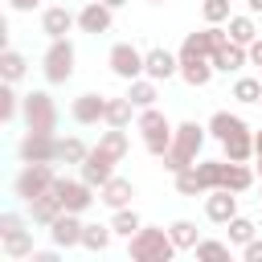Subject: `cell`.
<instances>
[{"label":"cell","mask_w":262,"mask_h":262,"mask_svg":"<svg viewBox=\"0 0 262 262\" xmlns=\"http://www.w3.org/2000/svg\"><path fill=\"white\" fill-rule=\"evenodd\" d=\"M201 143H205V127L201 123H180L176 127V135H172V147L160 156L164 160V168L176 176V172H184V168H192L196 164V156H201Z\"/></svg>","instance_id":"6da1fadb"},{"label":"cell","mask_w":262,"mask_h":262,"mask_svg":"<svg viewBox=\"0 0 262 262\" xmlns=\"http://www.w3.org/2000/svg\"><path fill=\"white\" fill-rule=\"evenodd\" d=\"M127 242H131V258H135V262H168V258L176 254V242H172V233H164V229H139V233H131Z\"/></svg>","instance_id":"7a4b0ae2"},{"label":"cell","mask_w":262,"mask_h":262,"mask_svg":"<svg viewBox=\"0 0 262 262\" xmlns=\"http://www.w3.org/2000/svg\"><path fill=\"white\" fill-rule=\"evenodd\" d=\"M139 131H143V147H147L151 156H164V151L172 147V135H176V127L168 123V115L156 111V106H143V115H139Z\"/></svg>","instance_id":"3957f363"},{"label":"cell","mask_w":262,"mask_h":262,"mask_svg":"<svg viewBox=\"0 0 262 262\" xmlns=\"http://www.w3.org/2000/svg\"><path fill=\"white\" fill-rule=\"evenodd\" d=\"M25 123H29V131H49V135H53V127H57V106H53V98H49L45 90H33V94L25 98Z\"/></svg>","instance_id":"277c9868"},{"label":"cell","mask_w":262,"mask_h":262,"mask_svg":"<svg viewBox=\"0 0 262 262\" xmlns=\"http://www.w3.org/2000/svg\"><path fill=\"white\" fill-rule=\"evenodd\" d=\"M53 168L49 164H25V172L16 176V196L20 201H37V196H45L49 188H53Z\"/></svg>","instance_id":"5b68a950"},{"label":"cell","mask_w":262,"mask_h":262,"mask_svg":"<svg viewBox=\"0 0 262 262\" xmlns=\"http://www.w3.org/2000/svg\"><path fill=\"white\" fill-rule=\"evenodd\" d=\"M225 41H229V29L209 25V29H201V33H188V37H184L180 57H213V53H217Z\"/></svg>","instance_id":"8992f818"},{"label":"cell","mask_w":262,"mask_h":262,"mask_svg":"<svg viewBox=\"0 0 262 262\" xmlns=\"http://www.w3.org/2000/svg\"><path fill=\"white\" fill-rule=\"evenodd\" d=\"M74 74V45L66 41V37H57V41H49V49H45V78L49 82H66Z\"/></svg>","instance_id":"52a82bcc"},{"label":"cell","mask_w":262,"mask_h":262,"mask_svg":"<svg viewBox=\"0 0 262 262\" xmlns=\"http://www.w3.org/2000/svg\"><path fill=\"white\" fill-rule=\"evenodd\" d=\"M20 160L25 164H53L57 160V139L49 131H29L20 143Z\"/></svg>","instance_id":"ba28073f"},{"label":"cell","mask_w":262,"mask_h":262,"mask_svg":"<svg viewBox=\"0 0 262 262\" xmlns=\"http://www.w3.org/2000/svg\"><path fill=\"white\" fill-rule=\"evenodd\" d=\"M90 188L94 184H86V180H53V192H57V201H61V209L66 213H82V209H90Z\"/></svg>","instance_id":"9c48e42d"},{"label":"cell","mask_w":262,"mask_h":262,"mask_svg":"<svg viewBox=\"0 0 262 262\" xmlns=\"http://www.w3.org/2000/svg\"><path fill=\"white\" fill-rule=\"evenodd\" d=\"M111 70H115L119 78H127V82H135V78L143 74V53H139L135 45H127V41H119V45L111 49Z\"/></svg>","instance_id":"30bf717a"},{"label":"cell","mask_w":262,"mask_h":262,"mask_svg":"<svg viewBox=\"0 0 262 262\" xmlns=\"http://www.w3.org/2000/svg\"><path fill=\"white\" fill-rule=\"evenodd\" d=\"M143 74L151 82H168L172 74H180V53H168V49H147L143 53Z\"/></svg>","instance_id":"8fae6325"},{"label":"cell","mask_w":262,"mask_h":262,"mask_svg":"<svg viewBox=\"0 0 262 262\" xmlns=\"http://www.w3.org/2000/svg\"><path fill=\"white\" fill-rule=\"evenodd\" d=\"M115 164H119V160H111L102 147H90V156L82 160V180L94 184V188H102V184L115 176Z\"/></svg>","instance_id":"7c38bea8"},{"label":"cell","mask_w":262,"mask_h":262,"mask_svg":"<svg viewBox=\"0 0 262 262\" xmlns=\"http://www.w3.org/2000/svg\"><path fill=\"white\" fill-rule=\"evenodd\" d=\"M205 217L217 221V225H229V217H237V192H229V188H213L209 201H205Z\"/></svg>","instance_id":"4fadbf2b"},{"label":"cell","mask_w":262,"mask_h":262,"mask_svg":"<svg viewBox=\"0 0 262 262\" xmlns=\"http://www.w3.org/2000/svg\"><path fill=\"white\" fill-rule=\"evenodd\" d=\"M78 29H82V33H106V29H111V4L90 0V4L78 12Z\"/></svg>","instance_id":"5bb4252c"},{"label":"cell","mask_w":262,"mask_h":262,"mask_svg":"<svg viewBox=\"0 0 262 262\" xmlns=\"http://www.w3.org/2000/svg\"><path fill=\"white\" fill-rule=\"evenodd\" d=\"M49 233H53V242L57 246H82V221H78V213H61L53 225H49Z\"/></svg>","instance_id":"9a60e30c"},{"label":"cell","mask_w":262,"mask_h":262,"mask_svg":"<svg viewBox=\"0 0 262 262\" xmlns=\"http://www.w3.org/2000/svg\"><path fill=\"white\" fill-rule=\"evenodd\" d=\"M209 61H213V70H225V74H233V70H242V66L250 61V53H246V45H237V41H225V45H221V49H217Z\"/></svg>","instance_id":"2e32d148"},{"label":"cell","mask_w":262,"mask_h":262,"mask_svg":"<svg viewBox=\"0 0 262 262\" xmlns=\"http://www.w3.org/2000/svg\"><path fill=\"white\" fill-rule=\"evenodd\" d=\"M74 123H98V119H106V98L102 94H82V98H74Z\"/></svg>","instance_id":"e0dca14e"},{"label":"cell","mask_w":262,"mask_h":262,"mask_svg":"<svg viewBox=\"0 0 262 262\" xmlns=\"http://www.w3.org/2000/svg\"><path fill=\"white\" fill-rule=\"evenodd\" d=\"M29 213H33V225H53L66 209H61V201H57V192L49 188L45 196H37V201H29Z\"/></svg>","instance_id":"ac0fdd59"},{"label":"cell","mask_w":262,"mask_h":262,"mask_svg":"<svg viewBox=\"0 0 262 262\" xmlns=\"http://www.w3.org/2000/svg\"><path fill=\"white\" fill-rule=\"evenodd\" d=\"M74 25H78V16H74V12H66V8H45V16H41V29H45V37H49V41L66 37Z\"/></svg>","instance_id":"d6986e66"},{"label":"cell","mask_w":262,"mask_h":262,"mask_svg":"<svg viewBox=\"0 0 262 262\" xmlns=\"http://www.w3.org/2000/svg\"><path fill=\"white\" fill-rule=\"evenodd\" d=\"M221 147H225V160L246 164V160L254 156V135H250V127H242V131H233L229 139H221Z\"/></svg>","instance_id":"ffe728a7"},{"label":"cell","mask_w":262,"mask_h":262,"mask_svg":"<svg viewBox=\"0 0 262 262\" xmlns=\"http://www.w3.org/2000/svg\"><path fill=\"white\" fill-rule=\"evenodd\" d=\"M180 78H184L188 86H209L213 61H209V57H180Z\"/></svg>","instance_id":"44dd1931"},{"label":"cell","mask_w":262,"mask_h":262,"mask_svg":"<svg viewBox=\"0 0 262 262\" xmlns=\"http://www.w3.org/2000/svg\"><path fill=\"white\" fill-rule=\"evenodd\" d=\"M98 192H102L98 201H102V205H111V209H123V205H127V201L135 196L131 180H123V176H111V180H106V184H102Z\"/></svg>","instance_id":"7402d4cb"},{"label":"cell","mask_w":262,"mask_h":262,"mask_svg":"<svg viewBox=\"0 0 262 262\" xmlns=\"http://www.w3.org/2000/svg\"><path fill=\"white\" fill-rule=\"evenodd\" d=\"M196 176H201V188H205V192L221 188V184H225V160H201V164H196Z\"/></svg>","instance_id":"603a6c76"},{"label":"cell","mask_w":262,"mask_h":262,"mask_svg":"<svg viewBox=\"0 0 262 262\" xmlns=\"http://www.w3.org/2000/svg\"><path fill=\"white\" fill-rule=\"evenodd\" d=\"M250 184H254V172H250L246 164L225 160V184H221V188H229V192H246Z\"/></svg>","instance_id":"cb8c5ba5"},{"label":"cell","mask_w":262,"mask_h":262,"mask_svg":"<svg viewBox=\"0 0 262 262\" xmlns=\"http://www.w3.org/2000/svg\"><path fill=\"white\" fill-rule=\"evenodd\" d=\"M242 127H246V123H242L237 115H229V111H217V115L209 119V135H213V139H229V135L242 131Z\"/></svg>","instance_id":"d4e9b609"},{"label":"cell","mask_w":262,"mask_h":262,"mask_svg":"<svg viewBox=\"0 0 262 262\" xmlns=\"http://www.w3.org/2000/svg\"><path fill=\"white\" fill-rule=\"evenodd\" d=\"M111 225H82V246L86 250H94V254H102L106 246H111Z\"/></svg>","instance_id":"484cf974"},{"label":"cell","mask_w":262,"mask_h":262,"mask_svg":"<svg viewBox=\"0 0 262 262\" xmlns=\"http://www.w3.org/2000/svg\"><path fill=\"white\" fill-rule=\"evenodd\" d=\"M127 98H131L139 111H143V106H156V82H151V78H135L131 90H127Z\"/></svg>","instance_id":"4316f807"},{"label":"cell","mask_w":262,"mask_h":262,"mask_svg":"<svg viewBox=\"0 0 262 262\" xmlns=\"http://www.w3.org/2000/svg\"><path fill=\"white\" fill-rule=\"evenodd\" d=\"M111 229H115V233H123V237H131V233H139V229H143V221H139V213H135V209H127V205H123V209H115Z\"/></svg>","instance_id":"83f0119b"},{"label":"cell","mask_w":262,"mask_h":262,"mask_svg":"<svg viewBox=\"0 0 262 262\" xmlns=\"http://www.w3.org/2000/svg\"><path fill=\"white\" fill-rule=\"evenodd\" d=\"M131 98H106V123L111 127H127L131 123Z\"/></svg>","instance_id":"f1b7e54d"},{"label":"cell","mask_w":262,"mask_h":262,"mask_svg":"<svg viewBox=\"0 0 262 262\" xmlns=\"http://www.w3.org/2000/svg\"><path fill=\"white\" fill-rule=\"evenodd\" d=\"M98 147H102L111 160H123V156H127V135H123V127H111V131L98 139Z\"/></svg>","instance_id":"f546056e"},{"label":"cell","mask_w":262,"mask_h":262,"mask_svg":"<svg viewBox=\"0 0 262 262\" xmlns=\"http://www.w3.org/2000/svg\"><path fill=\"white\" fill-rule=\"evenodd\" d=\"M168 233H172L176 250H196V242H201V237H196V225H192V221H172V229H168Z\"/></svg>","instance_id":"4dcf8cb0"},{"label":"cell","mask_w":262,"mask_h":262,"mask_svg":"<svg viewBox=\"0 0 262 262\" xmlns=\"http://www.w3.org/2000/svg\"><path fill=\"white\" fill-rule=\"evenodd\" d=\"M4 254H8V258H33V237H29L25 229L8 233V237H4Z\"/></svg>","instance_id":"1f68e13d"},{"label":"cell","mask_w":262,"mask_h":262,"mask_svg":"<svg viewBox=\"0 0 262 262\" xmlns=\"http://www.w3.org/2000/svg\"><path fill=\"white\" fill-rule=\"evenodd\" d=\"M254 37H258V29H254V20H250V16H229V41L250 45Z\"/></svg>","instance_id":"d6a6232c"},{"label":"cell","mask_w":262,"mask_h":262,"mask_svg":"<svg viewBox=\"0 0 262 262\" xmlns=\"http://www.w3.org/2000/svg\"><path fill=\"white\" fill-rule=\"evenodd\" d=\"M90 156V147L82 143V139H57V160H66V164H82Z\"/></svg>","instance_id":"836d02e7"},{"label":"cell","mask_w":262,"mask_h":262,"mask_svg":"<svg viewBox=\"0 0 262 262\" xmlns=\"http://www.w3.org/2000/svg\"><path fill=\"white\" fill-rule=\"evenodd\" d=\"M0 74H4V82H16V78L25 74V57H20L16 49H4V53H0Z\"/></svg>","instance_id":"e575fe53"},{"label":"cell","mask_w":262,"mask_h":262,"mask_svg":"<svg viewBox=\"0 0 262 262\" xmlns=\"http://www.w3.org/2000/svg\"><path fill=\"white\" fill-rule=\"evenodd\" d=\"M176 192H184V196H201L205 192L201 188V176H196V164L184 168V172H176Z\"/></svg>","instance_id":"d590c367"},{"label":"cell","mask_w":262,"mask_h":262,"mask_svg":"<svg viewBox=\"0 0 262 262\" xmlns=\"http://www.w3.org/2000/svg\"><path fill=\"white\" fill-rule=\"evenodd\" d=\"M233 98H237V102H262V82H258V78H237Z\"/></svg>","instance_id":"8d00e7d4"},{"label":"cell","mask_w":262,"mask_h":262,"mask_svg":"<svg viewBox=\"0 0 262 262\" xmlns=\"http://www.w3.org/2000/svg\"><path fill=\"white\" fill-rule=\"evenodd\" d=\"M229 242H237V246L254 242V221H246V217H229Z\"/></svg>","instance_id":"74e56055"},{"label":"cell","mask_w":262,"mask_h":262,"mask_svg":"<svg viewBox=\"0 0 262 262\" xmlns=\"http://www.w3.org/2000/svg\"><path fill=\"white\" fill-rule=\"evenodd\" d=\"M196 258L201 262H225L229 246H221V242H196Z\"/></svg>","instance_id":"f35d334b"},{"label":"cell","mask_w":262,"mask_h":262,"mask_svg":"<svg viewBox=\"0 0 262 262\" xmlns=\"http://www.w3.org/2000/svg\"><path fill=\"white\" fill-rule=\"evenodd\" d=\"M201 12H205L209 25H221V20H229V0H205Z\"/></svg>","instance_id":"ab89813d"},{"label":"cell","mask_w":262,"mask_h":262,"mask_svg":"<svg viewBox=\"0 0 262 262\" xmlns=\"http://www.w3.org/2000/svg\"><path fill=\"white\" fill-rule=\"evenodd\" d=\"M12 115H16V94H12V82H4L0 86V119L8 123Z\"/></svg>","instance_id":"60d3db41"},{"label":"cell","mask_w":262,"mask_h":262,"mask_svg":"<svg viewBox=\"0 0 262 262\" xmlns=\"http://www.w3.org/2000/svg\"><path fill=\"white\" fill-rule=\"evenodd\" d=\"M16 229H25L20 217H16V213H0V237H8V233H16Z\"/></svg>","instance_id":"b9f144b4"},{"label":"cell","mask_w":262,"mask_h":262,"mask_svg":"<svg viewBox=\"0 0 262 262\" xmlns=\"http://www.w3.org/2000/svg\"><path fill=\"white\" fill-rule=\"evenodd\" d=\"M246 53H250V66H262V37H254L246 45Z\"/></svg>","instance_id":"7bdbcfd3"},{"label":"cell","mask_w":262,"mask_h":262,"mask_svg":"<svg viewBox=\"0 0 262 262\" xmlns=\"http://www.w3.org/2000/svg\"><path fill=\"white\" fill-rule=\"evenodd\" d=\"M246 262H262V242H246Z\"/></svg>","instance_id":"ee69618b"},{"label":"cell","mask_w":262,"mask_h":262,"mask_svg":"<svg viewBox=\"0 0 262 262\" xmlns=\"http://www.w3.org/2000/svg\"><path fill=\"white\" fill-rule=\"evenodd\" d=\"M8 4H12V8H16V12H33V8H37V4H41V0H8Z\"/></svg>","instance_id":"f6af8a7d"},{"label":"cell","mask_w":262,"mask_h":262,"mask_svg":"<svg viewBox=\"0 0 262 262\" xmlns=\"http://www.w3.org/2000/svg\"><path fill=\"white\" fill-rule=\"evenodd\" d=\"M254 156H258V160H262V131H258V135H254Z\"/></svg>","instance_id":"bcb514c9"},{"label":"cell","mask_w":262,"mask_h":262,"mask_svg":"<svg viewBox=\"0 0 262 262\" xmlns=\"http://www.w3.org/2000/svg\"><path fill=\"white\" fill-rule=\"evenodd\" d=\"M250 4V12H262V0H246Z\"/></svg>","instance_id":"7dc6e473"},{"label":"cell","mask_w":262,"mask_h":262,"mask_svg":"<svg viewBox=\"0 0 262 262\" xmlns=\"http://www.w3.org/2000/svg\"><path fill=\"white\" fill-rule=\"evenodd\" d=\"M102 4H111V8H123V4H127V0H102Z\"/></svg>","instance_id":"c3c4849f"},{"label":"cell","mask_w":262,"mask_h":262,"mask_svg":"<svg viewBox=\"0 0 262 262\" xmlns=\"http://www.w3.org/2000/svg\"><path fill=\"white\" fill-rule=\"evenodd\" d=\"M258 172H262V160H258Z\"/></svg>","instance_id":"681fc988"},{"label":"cell","mask_w":262,"mask_h":262,"mask_svg":"<svg viewBox=\"0 0 262 262\" xmlns=\"http://www.w3.org/2000/svg\"><path fill=\"white\" fill-rule=\"evenodd\" d=\"M151 4H164V0H151Z\"/></svg>","instance_id":"f907efd6"}]
</instances>
